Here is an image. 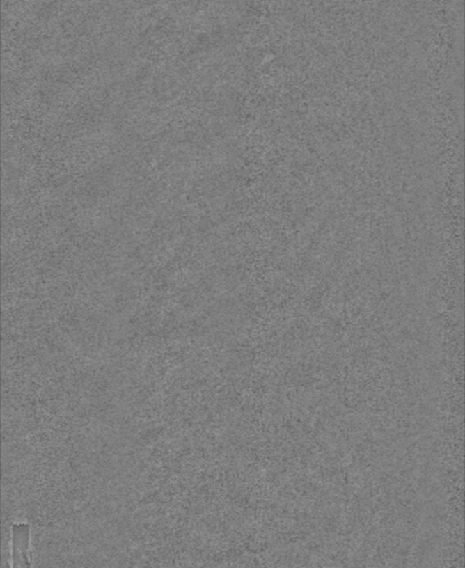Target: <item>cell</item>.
Listing matches in <instances>:
<instances>
[{
    "label": "cell",
    "mask_w": 465,
    "mask_h": 568,
    "mask_svg": "<svg viewBox=\"0 0 465 568\" xmlns=\"http://www.w3.org/2000/svg\"><path fill=\"white\" fill-rule=\"evenodd\" d=\"M14 560L18 562L16 566H29L28 547H29V528L28 525H15L14 526Z\"/></svg>",
    "instance_id": "obj_1"
}]
</instances>
